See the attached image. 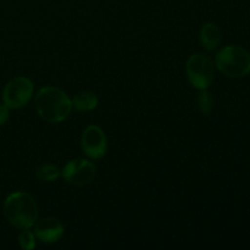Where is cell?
Returning <instances> with one entry per match:
<instances>
[{
	"label": "cell",
	"instance_id": "cell-1",
	"mask_svg": "<svg viewBox=\"0 0 250 250\" xmlns=\"http://www.w3.org/2000/svg\"><path fill=\"white\" fill-rule=\"evenodd\" d=\"M39 116L48 122H60L68 117L72 103L65 92L55 87L42 88L36 97Z\"/></svg>",
	"mask_w": 250,
	"mask_h": 250
},
{
	"label": "cell",
	"instance_id": "cell-2",
	"mask_svg": "<svg viewBox=\"0 0 250 250\" xmlns=\"http://www.w3.org/2000/svg\"><path fill=\"white\" fill-rule=\"evenodd\" d=\"M4 214L12 226L21 229H29L36 224L38 207L28 193L15 192L5 199Z\"/></svg>",
	"mask_w": 250,
	"mask_h": 250
},
{
	"label": "cell",
	"instance_id": "cell-3",
	"mask_svg": "<svg viewBox=\"0 0 250 250\" xmlns=\"http://www.w3.org/2000/svg\"><path fill=\"white\" fill-rule=\"evenodd\" d=\"M216 66L227 77H244L250 73V53L242 46L227 45L217 53Z\"/></svg>",
	"mask_w": 250,
	"mask_h": 250
},
{
	"label": "cell",
	"instance_id": "cell-4",
	"mask_svg": "<svg viewBox=\"0 0 250 250\" xmlns=\"http://www.w3.org/2000/svg\"><path fill=\"white\" fill-rule=\"evenodd\" d=\"M186 70L190 84L199 90L209 88L214 80V63L211 59L204 54H194L190 56Z\"/></svg>",
	"mask_w": 250,
	"mask_h": 250
},
{
	"label": "cell",
	"instance_id": "cell-5",
	"mask_svg": "<svg viewBox=\"0 0 250 250\" xmlns=\"http://www.w3.org/2000/svg\"><path fill=\"white\" fill-rule=\"evenodd\" d=\"M33 84L27 77H15L5 85L2 100L9 109L23 107L31 100Z\"/></svg>",
	"mask_w": 250,
	"mask_h": 250
},
{
	"label": "cell",
	"instance_id": "cell-6",
	"mask_svg": "<svg viewBox=\"0 0 250 250\" xmlns=\"http://www.w3.org/2000/svg\"><path fill=\"white\" fill-rule=\"evenodd\" d=\"M97 175L95 165L85 159H73L62 170V177L70 185L83 186L92 182Z\"/></svg>",
	"mask_w": 250,
	"mask_h": 250
},
{
	"label": "cell",
	"instance_id": "cell-7",
	"mask_svg": "<svg viewBox=\"0 0 250 250\" xmlns=\"http://www.w3.org/2000/svg\"><path fill=\"white\" fill-rule=\"evenodd\" d=\"M82 150L90 159H100L107 149V139L103 129L98 126H89L84 129L81 141Z\"/></svg>",
	"mask_w": 250,
	"mask_h": 250
},
{
	"label": "cell",
	"instance_id": "cell-8",
	"mask_svg": "<svg viewBox=\"0 0 250 250\" xmlns=\"http://www.w3.org/2000/svg\"><path fill=\"white\" fill-rule=\"evenodd\" d=\"M34 234L43 243H54L63 236V226L54 217H45L34 224Z\"/></svg>",
	"mask_w": 250,
	"mask_h": 250
},
{
	"label": "cell",
	"instance_id": "cell-9",
	"mask_svg": "<svg viewBox=\"0 0 250 250\" xmlns=\"http://www.w3.org/2000/svg\"><path fill=\"white\" fill-rule=\"evenodd\" d=\"M199 39L202 45L204 46L207 50H214L217 46L220 45L222 39L221 31H220L219 27L215 23H205L204 26L202 27L199 33Z\"/></svg>",
	"mask_w": 250,
	"mask_h": 250
},
{
	"label": "cell",
	"instance_id": "cell-10",
	"mask_svg": "<svg viewBox=\"0 0 250 250\" xmlns=\"http://www.w3.org/2000/svg\"><path fill=\"white\" fill-rule=\"evenodd\" d=\"M72 107L78 111H90L98 105V98L92 92H82L76 95L72 100Z\"/></svg>",
	"mask_w": 250,
	"mask_h": 250
},
{
	"label": "cell",
	"instance_id": "cell-11",
	"mask_svg": "<svg viewBox=\"0 0 250 250\" xmlns=\"http://www.w3.org/2000/svg\"><path fill=\"white\" fill-rule=\"evenodd\" d=\"M59 175H60L59 168L51 164L39 166L36 171V176L41 181H54L59 177Z\"/></svg>",
	"mask_w": 250,
	"mask_h": 250
},
{
	"label": "cell",
	"instance_id": "cell-12",
	"mask_svg": "<svg viewBox=\"0 0 250 250\" xmlns=\"http://www.w3.org/2000/svg\"><path fill=\"white\" fill-rule=\"evenodd\" d=\"M198 104H199V110L202 114L209 115L214 109V99H212L211 94L207 92V89L202 90L198 98Z\"/></svg>",
	"mask_w": 250,
	"mask_h": 250
},
{
	"label": "cell",
	"instance_id": "cell-13",
	"mask_svg": "<svg viewBox=\"0 0 250 250\" xmlns=\"http://www.w3.org/2000/svg\"><path fill=\"white\" fill-rule=\"evenodd\" d=\"M19 242L20 246L23 249H33L36 247V241H34V236L31 231H28V229H24L23 231L20 233L19 236Z\"/></svg>",
	"mask_w": 250,
	"mask_h": 250
},
{
	"label": "cell",
	"instance_id": "cell-14",
	"mask_svg": "<svg viewBox=\"0 0 250 250\" xmlns=\"http://www.w3.org/2000/svg\"><path fill=\"white\" fill-rule=\"evenodd\" d=\"M7 120H9V107L5 104H0V126H2Z\"/></svg>",
	"mask_w": 250,
	"mask_h": 250
}]
</instances>
